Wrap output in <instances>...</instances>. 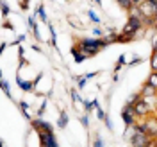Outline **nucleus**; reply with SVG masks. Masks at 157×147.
<instances>
[{"instance_id": "nucleus-30", "label": "nucleus", "mask_w": 157, "mask_h": 147, "mask_svg": "<svg viewBox=\"0 0 157 147\" xmlns=\"http://www.w3.org/2000/svg\"><path fill=\"white\" fill-rule=\"evenodd\" d=\"M71 99H73V100H82V99H80V95H78L77 92H71Z\"/></svg>"}, {"instance_id": "nucleus-22", "label": "nucleus", "mask_w": 157, "mask_h": 147, "mask_svg": "<svg viewBox=\"0 0 157 147\" xmlns=\"http://www.w3.org/2000/svg\"><path fill=\"white\" fill-rule=\"evenodd\" d=\"M84 108H86V111H91V109H93V102H88V100H84Z\"/></svg>"}, {"instance_id": "nucleus-27", "label": "nucleus", "mask_w": 157, "mask_h": 147, "mask_svg": "<svg viewBox=\"0 0 157 147\" xmlns=\"http://www.w3.org/2000/svg\"><path fill=\"white\" fill-rule=\"evenodd\" d=\"M152 49H154V52H157V34L154 36V39H152Z\"/></svg>"}, {"instance_id": "nucleus-35", "label": "nucleus", "mask_w": 157, "mask_h": 147, "mask_svg": "<svg viewBox=\"0 0 157 147\" xmlns=\"http://www.w3.org/2000/svg\"><path fill=\"white\" fill-rule=\"evenodd\" d=\"M154 2V9H155V16H157V0H152Z\"/></svg>"}, {"instance_id": "nucleus-6", "label": "nucleus", "mask_w": 157, "mask_h": 147, "mask_svg": "<svg viewBox=\"0 0 157 147\" xmlns=\"http://www.w3.org/2000/svg\"><path fill=\"white\" fill-rule=\"evenodd\" d=\"M16 84H18L23 92H32V90H34V83H30V81H21V77H18V76H16Z\"/></svg>"}, {"instance_id": "nucleus-28", "label": "nucleus", "mask_w": 157, "mask_h": 147, "mask_svg": "<svg viewBox=\"0 0 157 147\" xmlns=\"http://www.w3.org/2000/svg\"><path fill=\"white\" fill-rule=\"evenodd\" d=\"M97 74H98V72H89V74H86L84 77H86V81H89V79H93V77H95Z\"/></svg>"}, {"instance_id": "nucleus-3", "label": "nucleus", "mask_w": 157, "mask_h": 147, "mask_svg": "<svg viewBox=\"0 0 157 147\" xmlns=\"http://www.w3.org/2000/svg\"><path fill=\"white\" fill-rule=\"evenodd\" d=\"M148 113H150V104L147 102V99H139L134 104V115L145 118V117H148Z\"/></svg>"}, {"instance_id": "nucleus-1", "label": "nucleus", "mask_w": 157, "mask_h": 147, "mask_svg": "<svg viewBox=\"0 0 157 147\" xmlns=\"http://www.w3.org/2000/svg\"><path fill=\"white\" fill-rule=\"evenodd\" d=\"M73 47H77V50L82 52L86 58H91V56H95L97 52H100L102 49H105L107 43H105L104 39H80L77 45H73Z\"/></svg>"}, {"instance_id": "nucleus-34", "label": "nucleus", "mask_w": 157, "mask_h": 147, "mask_svg": "<svg viewBox=\"0 0 157 147\" xmlns=\"http://www.w3.org/2000/svg\"><path fill=\"white\" fill-rule=\"evenodd\" d=\"M6 47H7V43H2V45H0V54L4 52V49H6Z\"/></svg>"}, {"instance_id": "nucleus-7", "label": "nucleus", "mask_w": 157, "mask_h": 147, "mask_svg": "<svg viewBox=\"0 0 157 147\" xmlns=\"http://www.w3.org/2000/svg\"><path fill=\"white\" fill-rule=\"evenodd\" d=\"M57 126H59V129H64L66 126H68V115H66V111H61L59 120H57Z\"/></svg>"}, {"instance_id": "nucleus-23", "label": "nucleus", "mask_w": 157, "mask_h": 147, "mask_svg": "<svg viewBox=\"0 0 157 147\" xmlns=\"http://www.w3.org/2000/svg\"><path fill=\"white\" fill-rule=\"evenodd\" d=\"M2 14H4V16L9 14V7H7V4H2Z\"/></svg>"}, {"instance_id": "nucleus-17", "label": "nucleus", "mask_w": 157, "mask_h": 147, "mask_svg": "<svg viewBox=\"0 0 157 147\" xmlns=\"http://www.w3.org/2000/svg\"><path fill=\"white\" fill-rule=\"evenodd\" d=\"M97 115H98L100 120H105V117H107V115L104 113V109H102V108H97Z\"/></svg>"}, {"instance_id": "nucleus-33", "label": "nucleus", "mask_w": 157, "mask_h": 147, "mask_svg": "<svg viewBox=\"0 0 157 147\" xmlns=\"http://www.w3.org/2000/svg\"><path fill=\"white\" fill-rule=\"evenodd\" d=\"M29 27H32V29L36 27V23H34V18H29Z\"/></svg>"}, {"instance_id": "nucleus-10", "label": "nucleus", "mask_w": 157, "mask_h": 147, "mask_svg": "<svg viewBox=\"0 0 157 147\" xmlns=\"http://www.w3.org/2000/svg\"><path fill=\"white\" fill-rule=\"evenodd\" d=\"M147 83L150 84V86H154V88L157 90V72H152V74H150V77H148Z\"/></svg>"}, {"instance_id": "nucleus-24", "label": "nucleus", "mask_w": 157, "mask_h": 147, "mask_svg": "<svg viewBox=\"0 0 157 147\" xmlns=\"http://www.w3.org/2000/svg\"><path fill=\"white\" fill-rule=\"evenodd\" d=\"M20 108H21V111H27V109H29V104H27L25 100H20Z\"/></svg>"}, {"instance_id": "nucleus-15", "label": "nucleus", "mask_w": 157, "mask_h": 147, "mask_svg": "<svg viewBox=\"0 0 157 147\" xmlns=\"http://www.w3.org/2000/svg\"><path fill=\"white\" fill-rule=\"evenodd\" d=\"M48 29H50V34H52V39H50V41H52V45H54V47H57V41H56V31H54L52 25H48Z\"/></svg>"}, {"instance_id": "nucleus-9", "label": "nucleus", "mask_w": 157, "mask_h": 147, "mask_svg": "<svg viewBox=\"0 0 157 147\" xmlns=\"http://www.w3.org/2000/svg\"><path fill=\"white\" fill-rule=\"evenodd\" d=\"M118 4H120L123 9H132V7H136V2H130V0H118Z\"/></svg>"}, {"instance_id": "nucleus-14", "label": "nucleus", "mask_w": 157, "mask_h": 147, "mask_svg": "<svg viewBox=\"0 0 157 147\" xmlns=\"http://www.w3.org/2000/svg\"><path fill=\"white\" fill-rule=\"evenodd\" d=\"M2 90H4V93L11 99V90H9V84H7V81H2Z\"/></svg>"}, {"instance_id": "nucleus-5", "label": "nucleus", "mask_w": 157, "mask_h": 147, "mask_svg": "<svg viewBox=\"0 0 157 147\" xmlns=\"http://www.w3.org/2000/svg\"><path fill=\"white\" fill-rule=\"evenodd\" d=\"M30 126L36 129V131H52V126H50L47 120H43V118H36V120H30Z\"/></svg>"}, {"instance_id": "nucleus-16", "label": "nucleus", "mask_w": 157, "mask_h": 147, "mask_svg": "<svg viewBox=\"0 0 157 147\" xmlns=\"http://www.w3.org/2000/svg\"><path fill=\"white\" fill-rule=\"evenodd\" d=\"M88 16H89V18H91V20H93L95 23H100V22H102V20L98 18V16H97V14H95V13H93V11H88Z\"/></svg>"}, {"instance_id": "nucleus-21", "label": "nucleus", "mask_w": 157, "mask_h": 147, "mask_svg": "<svg viewBox=\"0 0 157 147\" xmlns=\"http://www.w3.org/2000/svg\"><path fill=\"white\" fill-rule=\"evenodd\" d=\"M45 109H47V100H45V102L41 104V108H39V111H38V117H39V118H41V115L45 113Z\"/></svg>"}, {"instance_id": "nucleus-25", "label": "nucleus", "mask_w": 157, "mask_h": 147, "mask_svg": "<svg viewBox=\"0 0 157 147\" xmlns=\"http://www.w3.org/2000/svg\"><path fill=\"white\" fill-rule=\"evenodd\" d=\"M84 59H86V56H84V54H77V56H75V63H82Z\"/></svg>"}, {"instance_id": "nucleus-36", "label": "nucleus", "mask_w": 157, "mask_h": 147, "mask_svg": "<svg viewBox=\"0 0 157 147\" xmlns=\"http://www.w3.org/2000/svg\"><path fill=\"white\" fill-rule=\"evenodd\" d=\"M0 147H4V142H0Z\"/></svg>"}, {"instance_id": "nucleus-2", "label": "nucleus", "mask_w": 157, "mask_h": 147, "mask_svg": "<svg viewBox=\"0 0 157 147\" xmlns=\"http://www.w3.org/2000/svg\"><path fill=\"white\" fill-rule=\"evenodd\" d=\"M38 137L41 142V147H57L56 135L52 131H38Z\"/></svg>"}, {"instance_id": "nucleus-29", "label": "nucleus", "mask_w": 157, "mask_h": 147, "mask_svg": "<svg viewBox=\"0 0 157 147\" xmlns=\"http://www.w3.org/2000/svg\"><path fill=\"white\" fill-rule=\"evenodd\" d=\"M93 34H95L97 38H100V36L104 38V32H102V31H100V29H95V31H93Z\"/></svg>"}, {"instance_id": "nucleus-8", "label": "nucleus", "mask_w": 157, "mask_h": 147, "mask_svg": "<svg viewBox=\"0 0 157 147\" xmlns=\"http://www.w3.org/2000/svg\"><path fill=\"white\" fill-rule=\"evenodd\" d=\"M141 95H145V97H154V95H155V88L150 86L147 83V84L143 86V90H141Z\"/></svg>"}, {"instance_id": "nucleus-20", "label": "nucleus", "mask_w": 157, "mask_h": 147, "mask_svg": "<svg viewBox=\"0 0 157 147\" xmlns=\"http://www.w3.org/2000/svg\"><path fill=\"white\" fill-rule=\"evenodd\" d=\"M145 147H157V138H150V140H148V144Z\"/></svg>"}, {"instance_id": "nucleus-19", "label": "nucleus", "mask_w": 157, "mask_h": 147, "mask_svg": "<svg viewBox=\"0 0 157 147\" xmlns=\"http://www.w3.org/2000/svg\"><path fill=\"white\" fill-rule=\"evenodd\" d=\"M80 122H82V126H84V128H88V126H89V117H88V115L80 117Z\"/></svg>"}, {"instance_id": "nucleus-11", "label": "nucleus", "mask_w": 157, "mask_h": 147, "mask_svg": "<svg viewBox=\"0 0 157 147\" xmlns=\"http://www.w3.org/2000/svg\"><path fill=\"white\" fill-rule=\"evenodd\" d=\"M150 65H152V72H157V52H152V58H150Z\"/></svg>"}, {"instance_id": "nucleus-32", "label": "nucleus", "mask_w": 157, "mask_h": 147, "mask_svg": "<svg viewBox=\"0 0 157 147\" xmlns=\"http://www.w3.org/2000/svg\"><path fill=\"white\" fill-rule=\"evenodd\" d=\"M137 63H141V59L139 58H134L132 61H130V65H137Z\"/></svg>"}, {"instance_id": "nucleus-13", "label": "nucleus", "mask_w": 157, "mask_h": 147, "mask_svg": "<svg viewBox=\"0 0 157 147\" xmlns=\"http://www.w3.org/2000/svg\"><path fill=\"white\" fill-rule=\"evenodd\" d=\"M123 65H125V56L121 54V56L118 58V65H116V68H114V74H116V72H118V70H120V68H121Z\"/></svg>"}, {"instance_id": "nucleus-12", "label": "nucleus", "mask_w": 157, "mask_h": 147, "mask_svg": "<svg viewBox=\"0 0 157 147\" xmlns=\"http://www.w3.org/2000/svg\"><path fill=\"white\" fill-rule=\"evenodd\" d=\"M36 13L41 16V20H43V22H47V13H45V9H43V4H38V9H36Z\"/></svg>"}, {"instance_id": "nucleus-31", "label": "nucleus", "mask_w": 157, "mask_h": 147, "mask_svg": "<svg viewBox=\"0 0 157 147\" xmlns=\"http://www.w3.org/2000/svg\"><path fill=\"white\" fill-rule=\"evenodd\" d=\"M32 31H34V38H36V39H41V34H39L38 27H34V29H32Z\"/></svg>"}, {"instance_id": "nucleus-18", "label": "nucleus", "mask_w": 157, "mask_h": 147, "mask_svg": "<svg viewBox=\"0 0 157 147\" xmlns=\"http://www.w3.org/2000/svg\"><path fill=\"white\" fill-rule=\"evenodd\" d=\"M93 147H104V140L100 137H97L95 138V144H93Z\"/></svg>"}, {"instance_id": "nucleus-4", "label": "nucleus", "mask_w": 157, "mask_h": 147, "mask_svg": "<svg viewBox=\"0 0 157 147\" xmlns=\"http://www.w3.org/2000/svg\"><path fill=\"white\" fill-rule=\"evenodd\" d=\"M150 138L152 137H148V135H145V133H136V137L130 140V144H132V147H145Z\"/></svg>"}, {"instance_id": "nucleus-26", "label": "nucleus", "mask_w": 157, "mask_h": 147, "mask_svg": "<svg viewBox=\"0 0 157 147\" xmlns=\"http://www.w3.org/2000/svg\"><path fill=\"white\" fill-rule=\"evenodd\" d=\"M104 122H105V126H107L109 131H113V122L109 120V117H105V120H104Z\"/></svg>"}]
</instances>
